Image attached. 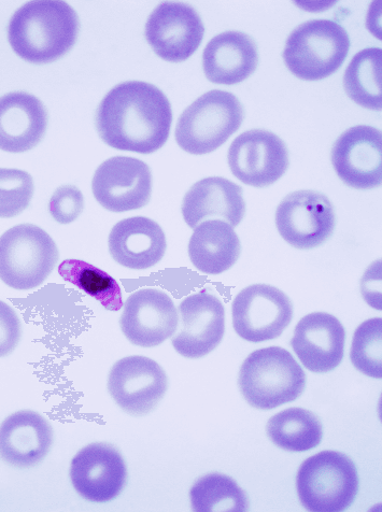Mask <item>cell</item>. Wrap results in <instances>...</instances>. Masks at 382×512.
Wrapping results in <instances>:
<instances>
[{"instance_id": "6da1fadb", "label": "cell", "mask_w": 382, "mask_h": 512, "mask_svg": "<svg viewBox=\"0 0 382 512\" xmlns=\"http://www.w3.org/2000/svg\"><path fill=\"white\" fill-rule=\"evenodd\" d=\"M173 123L172 105L155 85L127 81L116 85L96 110V130L106 145L151 154L166 144Z\"/></svg>"}, {"instance_id": "7a4b0ae2", "label": "cell", "mask_w": 382, "mask_h": 512, "mask_svg": "<svg viewBox=\"0 0 382 512\" xmlns=\"http://www.w3.org/2000/svg\"><path fill=\"white\" fill-rule=\"evenodd\" d=\"M80 21L75 9L59 0L30 2L14 12L8 26L11 48L28 63L63 58L76 44Z\"/></svg>"}, {"instance_id": "3957f363", "label": "cell", "mask_w": 382, "mask_h": 512, "mask_svg": "<svg viewBox=\"0 0 382 512\" xmlns=\"http://www.w3.org/2000/svg\"><path fill=\"white\" fill-rule=\"evenodd\" d=\"M238 386L250 406L272 410L304 393L306 374L288 350L268 347L252 352L245 360Z\"/></svg>"}, {"instance_id": "277c9868", "label": "cell", "mask_w": 382, "mask_h": 512, "mask_svg": "<svg viewBox=\"0 0 382 512\" xmlns=\"http://www.w3.org/2000/svg\"><path fill=\"white\" fill-rule=\"evenodd\" d=\"M244 118V107L234 94L207 92L180 116L175 132L177 144L190 154L212 153L239 130Z\"/></svg>"}, {"instance_id": "5b68a950", "label": "cell", "mask_w": 382, "mask_h": 512, "mask_svg": "<svg viewBox=\"0 0 382 512\" xmlns=\"http://www.w3.org/2000/svg\"><path fill=\"white\" fill-rule=\"evenodd\" d=\"M296 488L306 510L341 512L348 509L358 495V469L342 452L321 451L302 463Z\"/></svg>"}, {"instance_id": "8992f818", "label": "cell", "mask_w": 382, "mask_h": 512, "mask_svg": "<svg viewBox=\"0 0 382 512\" xmlns=\"http://www.w3.org/2000/svg\"><path fill=\"white\" fill-rule=\"evenodd\" d=\"M349 50L350 38L342 25L331 20H310L290 34L282 58L297 78L319 81L343 66Z\"/></svg>"}, {"instance_id": "52a82bcc", "label": "cell", "mask_w": 382, "mask_h": 512, "mask_svg": "<svg viewBox=\"0 0 382 512\" xmlns=\"http://www.w3.org/2000/svg\"><path fill=\"white\" fill-rule=\"evenodd\" d=\"M59 258L55 241L34 224L14 226L0 236V279L11 289L38 288L52 274Z\"/></svg>"}, {"instance_id": "ba28073f", "label": "cell", "mask_w": 382, "mask_h": 512, "mask_svg": "<svg viewBox=\"0 0 382 512\" xmlns=\"http://www.w3.org/2000/svg\"><path fill=\"white\" fill-rule=\"evenodd\" d=\"M293 304L285 292L270 284H253L240 291L232 305L234 330L249 343L274 340L293 319Z\"/></svg>"}, {"instance_id": "9c48e42d", "label": "cell", "mask_w": 382, "mask_h": 512, "mask_svg": "<svg viewBox=\"0 0 382 512\" xmlns=\"http://www.w3.org/2000/svg\"><path fill=\"white\" fill-rule=\"evenodd\" d=\"M276 225L281 237L293 248L315 249L332 237L335 210L330 199L320 192L296 191L279 204Z\"/></svg>"}, {"instance_id": "30bf717a", "label": "cell", "mask_w": 382, "mask_h": 512, "mask_svg": "<svg viewBox=\"0 0 382 512\" xmlns=\"http://www.w3.org/2000/svg\"><path fill=\"white\" fill-rule=\"evenodd\" d=\"M232 174L247 186L267 188L287 173L290 165L286 142L266 130L239 135L228 153Z\"/></svg>"}, {"instance_id": "8fae6325", "label": "cell", "mask_w": 382, "mask_h": 512, "mask_svg": "<svg viewBox=\"0 0 382 512\" xmlns=\"http://www.w3.org/2000/svg\"><path fill=\"white\" fill-rule=\"evenodd\" d=\"M168 389L164 368L154 360L132 355L110 369L108 391L117 405L131 416L141 417L163 400Z\"/></svg>"}, {"instance_id": "7c38bea8", "label": "cell", "mask_w": 382, "mask_h": 512, "mask_svg": "<svg viewBox=\"0 0 382 512\" xmlns=\"http://www.w3.org/2000/svg\"><path fill=\"white\" fill-rule=\"evenodd\" d=\"M205 26L190 5L166 2L155 8L146 24L148 44L161 59L171 63L191 58L204 39Z\"/></svg>"}, {"instance_id": "4fadbf2b", "label": "cell", "mask_w": 382, "mask_h": 512, "mask_svg": "<svg viewBox=\"0 0 382 512\" xmlns=\"http://www.w3.org/2000/svg\"><path fill=\"white\" fill-rule=\"evenodd\" d=\"M94 197L106 210L121 213L144 208L151 199L152 174L143 161L115 156L96 169Z\"/></svg>"}, {"instance_id": "5bb4252c", "label": "cell", "mask_w": 382, "mask_h": 512, "mask_svg": "<svg viewBox=\"0 0 382 512\" xmlns=\"http://www.w3.org/2000/svg\"><path fill=\"white\" fill-rule=\"evenodd\" d=\"M335 172L348 187L371 190L382 183V134L377 128L358 125L338 137L332 148Z\"/></svg>"}, {"instance_id": "9a60e30c", "label": "cell", "mask_w": 382, "mask_h": 512, "mask_svg": "<svg viewBox=\"0 0 382 512\" xmlns=\"http://www.w3.org/2000/svg\"><path fill=\"white\" fill-rule=\"evenodd\" d=\"M123 306L121 330L131 344L153 348L176 334L178 311L164 291L141 289L130 295Z\"/></svg>"}, {"instance_id": "2e32d148", "label": "cell", "mask_w": 382, "mask_h": 512, "mask_svg": "<svg viewBox=\"0 0 382 512\" xmlns=\"http://www.w3.org/2000/svg\"><path fill=\"white\" fill-rule=\"evenodd\" d=\"M180 329L172 339L175 350L187 359L206 357L221 343L225 333V308L219 298L205 291L179 305Z\"/></svg>"}, {"instance_id": "e0dca14e", "label": "cell", "mask_w": 382, "mask_h": 512, "mask_svg": "<svg viewBox=\"0 0 382 512\" xmlns=\"http://www.w3.org/2000/svg\"><path fill=\"white\" fill-rule=\"evenodd\" d=\"M70 479L83 499L107 503L123 491L127 468L122 454L115 447L95 443L75 455L70 466Z\"/></svg>"}, {"instance_id": "ac0fdd59", "label": "cell", "mask_w": 382, "mask_h": 512, "mask_svg": "<svg viewBox=\"0 0 382 512\" xmlns=\"http://www.w3.org/2000/svg\"><path fill=\"white\" fill-rule=\"evenodd\" d=\"M346 344L345 327L328 312H313L297 323L291 347L311 373L325 374L341 365Z\"/></svg>"}, {"instance_id": "d6986e66", "label": "cell", "mask_w": 382, "mask_h": 512, "mask_svg": "<svg viewBox=\"0 0 382 512\" xmlns=\"http://www.w3.org/2000/svg\"><path fill=\"white\" fill-rule=\"evenodd\" d=\"M53 442L51 424L36 411L14 412L0 424V458L14 467L38 465L49 454Z\"/></svg>"}, {"instance_id": "ffe728a7", "label": "cell", "mask_w": 382, "mask_h": 512, "mask_svg": "<svg viewBox=\"0 0 382 512\" xmlns=\"http://www.w3.org/2000/svg\"><path fill=\"white\" fill-rule=\"evenodd\" d=\"M48 110L34 95L12 92L0 97V150L24 153L37 147L48 127Z\"/></svg>"}, {"instance_id": "44dd1931", "label": "cell", "mask_w": 382, "mask_h": 512, "mask_svg": "<svg viewBox=\"0 0 382 512\" xmlns=\"http://www.w3.org/2000/svg\"><path fill=\"white\" fill-rule=\"evenodd\" d=\"M245 213L243 189L222 177L196 182L183 197L182 216L191 229L212 218L229 222L235 229L244 220Z\"/></svg>"}, {"instance_id": "7402d4cb", "label": "cell", "mask_w": 382, "mask_h": 512, "mask_svg": "<svg viewBox=\"0 0 382 512\" xmlns=\"http://www.w3.org/2000/svg\"><path fill=\"white\" fill-rule=\"evenodd\" d=\"M108 246L112 259L118 264L143 270L162 261L167 243L159 223L146 217H134L112 227Z\"/></svg>"}, {"instance_id": "603a6c76", "label": "cell", "mask_w": 382, "mask_h": 512, "mask_svg": "<svg viewBox=\"0 0 382 512\" xmlns=\"http://www.w3.org/2000/svg\"><path fill=\"white\" fill-rule=\"evenodd\" d=\"M259 65L256 41L242 32H225L209 41L203 53L206 78L233 85L247 80Z\"/></svg>"}, {"instance_id": "cb8c5ba5", "label": "cell", "mask_w": 382, "mask_h": 512, "mask_svg": "<svg viewBox=\"0 0 382 512\" xmlns=\"http://www.w3.org/2000/svg\"><path fill=\"white\" fill-rule=\"evenodd\" d=\"M194 230L189 243V256L201 273L220 275L236 264L242 253V245L230 224L208 220Z\"/></svg>"}, {"instance_id": "d4e9b609", "label": "cell", "mask_w": 382, "mask_h": 512, "mask_svg": "<svg viewBox=\"0 0 382 512\" xmlns=\"http://www.w3.org/2000/svg\"><path fill=\"white\" fill-rule=\"evenodd\" d=\"M268 437L273 444L291 452L318 447L323 438L322 423L313 412L299 407L282 410L268 421Z\"/></svg>"}, {"instance_id": "484cf974", "label": "cell", "mask_w": 382, "mask_h": 512, "mask_svg": "<svg viewBox=\"0 0 382 512\" xmlns=\"http://www.w3.org/2000/svg\"><path fill=\"white\" fill-rule=\"evenodd\" d=\"M382 50L367 48L355 56L344 76L347 95L359 106L381 111L382 109Z\"/></svg>"}, {"instance_id": "4316f807", "label": "cell", "mask_w": 382, "mask_h": 512, "mask_svg": "<svg viewBox=\"0 0 382 512\" xmlns=\"http://www.w3.org/2000/svg\"><path fill=\"white\" fill-rule=\"evenodd\" d=\"M196 512H245L249 510L246 492L224 474L212 473L198 479L190 491Z\"/></svg>"}, {"instance_id": "83f0119b", "label": "cell", "mask_w": 382, "mask_h": 512, "mask_svg": "<svg viewBox=\"0 0 382 512\" xmlns=\"http://www.w3.org/2000/svg\"><path fill=\"white\" fill-rule=\"evenodd\" d=\"M60 276L68 283L92 296L109 311L123 308L119 283L104 270L81 260H65L59 266Z\"/></svg>"}, {"instance_id": "f1b7e54d", "label": "cell", "mask_w": 382, "mask_h": 512, "mask_svg": "<svg viewBox=\"0 0 382 512\" xmlns=\"http://www.w3.org/2000/svg\"><path fill=\"white\" fill-rule=\"evenodd\" d=\"M350 360L367 377L382 378V319L363 322L353 335Z\"/></svg>"}, {"instance_id": "f546056e", "label": "cell", "mask_w": 382, "mask_h": 512, "mask_svg": "<svg viewBox=\"0 0 382 512\" xmlns=\"http://www.w3.org/2000/svg\"><path fill=\"white\" fill-rule=\"evenodd\" d=\"M34 181L20 169L0 168V218L17 217L32 202Z\"/></svg>"}, {"instance_id": "4dcf8cb0", "label": "cell", "mask_w": 382, "mask_h": 512, "mask_svg": "<svg viewBox=\"0 0 382 512\" xmlns=\"http://www.w3.org/2000/svg\"><path fill=\"white\" fill-rule=\"evenodd\" d=\"M84 209V197L75 186H63L56 190L49 203L52 218L60 224L75 222Z\"/></svg>"}, {"instance_id": "1f68e13d", "label": "cell", "mask_w": 382, "mask_h": 512, "mask_svg": "<svg viewBox=\"0 0 382 512\" xmlns=\"http://www.w3.org/2000/svg\"><path fill=\"white\" fill-rule=\"evenodd\" d=\"M22 324L16 311L0 301V358L7 357L20 343Z\"/></svg>"}]
</instances>
